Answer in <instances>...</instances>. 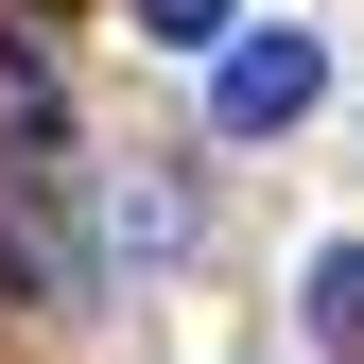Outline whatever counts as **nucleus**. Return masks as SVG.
<instances>
[{
	"mask_svg": "<svg viewBox=\"0 0 364 364\" xmlns=\"http://www.w3.org/2000/svg\"><path fill=\"white\" fill-rule=\"evenodd\" d=\"M208 122H225V139H278V122H312V105H330V53H312V35H208Z\"/></svg>",
	"mask_w": 364,
	"mask_h": 364,
	"instance_id": "obj_1",
	"label": "nucleus"
},
{
	"mask_svg": "<svg viewBox=\"0 0 364 364\" xmlns=\"http://www.w3.org/2000/svg\"><path fill=\"white\" fill-rule=\"evenodd\" d=\"M312 347H330V364H364V243H330V260H312Z\"/></svg>",
	"mask_w": 364,
	"mask_h": 364,
	"instance_id": "obj_2",
	"label": "nucleus"
},
{
	"mask_svg": "<svg viewBox=\"0 0 364 364\" xmlns=\"http://www.w3.org/2000/svg\"><path fill=\"white\" fill-rule=\"evenodd\" d=\"M139 35H156V53H208V35H225V0H139Z\"/></svg>",
	"mask_w": 364,
	"mask_h": 364,
	"instance_id": "obj_3",
	"label": "nucleus"
}]
</instances>
